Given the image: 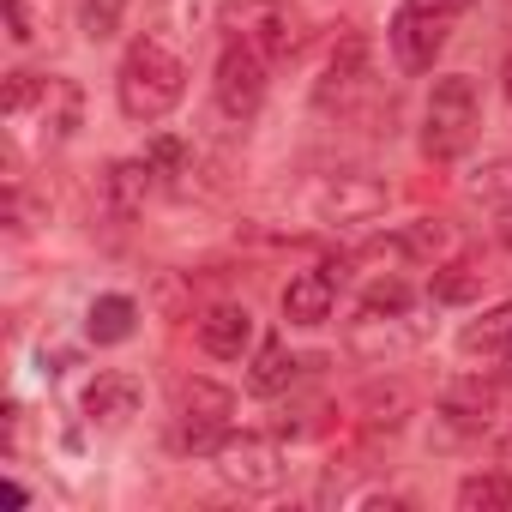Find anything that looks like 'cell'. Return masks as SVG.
I'll use <instances>...</instances> for the list:
<instances>
[{
  "mask_svg": "<svg viewBox=\"0 0 512 512\" xmlns=\"http://www.w3.org/2000/svg\"><path fill=\"white\" fill-rule=\"evenodd\" d=\"M181 97H187V61L163 37H133L115 67V109L133 127H157L181 109Z\"/></svg>",
  "mask_w": 512,
  "mask_h": 512,
  "instance_id": "obj_1",
  "label": "cell"
},
{
  "mask_svg": "<svg viewBox=\"0 0 512 512\" xmlns=\"http://www.w3.org/2000/svg\"><path fill=\"white\" fill-rule=\"evenodd\" d=\"M0 109H7L13 133H37V145H67L85 127V91L67 73H31L13 67L7 85H0Z\"/></svg>",
  "mask_w": 512,
  "mask_h": 512,
  "instance_id": "obj_2",
  "label": "cell"
},
{
  "mask_svg": "<svg viewBox=\"0 0 512 512\" xmlns=\"http://www.w3.org/2000/svg\"><path fill=\"white\" fill-rule=\"evenodd\" d=\"M482 139V91L470 73H440L428 103H422V157L428 163H458Z\"/></svg>",
  "mask_w": 512,
  "mask_h": 512,
  "instance_id": "obj_3",
  "label": "cell"
},
{
  "mask_svg": "<svg viewBox=\"0 0 512 512\" xmlns=\"http://www.w3.org/2000/svg\"><path fill=\"white\" fill-rule=\"evenodd\" d=\"M470 7H476V0H398V13H392V25H386V43H392L398 73H410V79L434 73V61L446 55L458 19H464Z\"/></svg>",
  "mask_w": 512,
  "mask_h": 512,
  "instance_id": "obj_4",
  "label": "cell"
},
{
  "mask_svg": "<svg viewBox=\"0 0 512 512\" xmlns=\"http://www.w3.org/2000/svg\"><path fill=\"white\" fill-rule=\"evenodd\" d=\"M217 31L229 43H247L253 55H266L272 67L302 55V13L290 0H217Z\"/></svg>",
  "mask_w": 512,
  "mask_h": 512,
  "instance_id": "obj_5",
  "label": "cell"
},
{
  "mask_svg": "<svg viewBox=\"0 0 512 512\" xmlns=\"http://www.w3.org/2000/svg\"><path fill=\"white\" fill-rule=\"evenodd\" d=\"M211 470L241 500H266V494H278L290 482V458L266 434H223V446L211 452Z\"/></svg>",
  "mask_w": 512,
  "mask_h": 512,
  "instance_id": "obj_6",
  "label": "cell"
},
{
  "mask_svg": "<svg viewBox=\"0 0 512 512\" xmlns=\"http://www.w3.org/2000/svg\"><path fill=\"white\" fill-rule=\"evenodd\" d=\"M266 91H272V61L253 55L247 43H229L223 37L217 67H211V103H217V115L235 121V127H247L253 115L266 109Z\"/></svg>",
  "mask_w": 512,
  "mask_h": 512,
  "instance_id": "obj_7",
  "label": "cell"
},
{
  "mask_svg": "<svg viewBox=\"0 0 512 512\" xmlns=\"http://www.w3.org/2000/svg\"><path fill=\"white\" fill-rule=\"evenodd\" d=\"M368 91H374V49H368L362 31H344L338 49L326 55L320 79H314V109L320 115H350L356 97H368Z\"/></svg>",
  "mask_w": 512,
  "mask_h": 512,
  "instance_id": "obj_8",
  "label": "cell"
},
{
  "mask_svg": "<svg viewBox=\"0 0 512 512\" xmlns=\"http://www.w3.org/2000/svg\"><path fill=\"white\" fill-rule=\"evenodd\" d=\"M386 205H392V187H386L374 169H332V175H320V187H314V217L332 223V229H344V223H374V217H386Z\"/></svg>",
  "mask_w": 512,
  "mask_h": 512,
  "instance_id": "obj_9",
  "label": "cell"
},
{
  "mask_svg": "<svg viewBox=\"0 0 512 512\" xmlns=\"http://www.w3.org/2000/svg\"><path fill=\"white\" fill-rule=\"evenodd\" d=\"M344 350H350V362H362V368H392V362H404V356L422 350V326L410 320V308H404V314L356 308V320L344 326Z\"/></svg>",
  "mask_w": 512,
  "mask_h": 512,
  "instance_id": "obj_10",
  "label": "cell"
},
{
  "mask_svg": "<svg viewBox=\"0 0 512 512\" xmlns=\"http://www.w3.org/2000/svg\"><path fill=\"white\" fill-rule=\"evenodd\" d=\"M344 278H350V260H326V266L296 272V278L284 284V296H278L284 326H296V332H320V326L332 320V308H338V284H344Z\"/></svg>",
  "mask_w": 512,
  "mask_h": 512,
  "instance_id": "obj_11",
  "label": "cell"
},
{
  "mask_svg": "<svg viewBox=\"0 0 512 512\" xmlns=\"http://www.w3.org/2000/svg\"><path fill=\"white\" fill-rule=\"evenodd\" d=\"M452 253H458V229H452L446 217H410V223H398L392 235L368 241L356 260H410V266H440V260H452Z\"/></svg>",
  "mask_w": 512,
  "mask_h": 512,
  "instance_id": "obj_12",
  "label": "cell"
},
{
  "mask_svg": "<svg viewBox=\"0 0 512 512\" xmlns=\"http://www.w3.org/2000/svg\"><path fill=\"white\" fill-rule=\"evenodd\" d=\"M139 404H145V380L127 368H97L79 392V416L91 428H127L139 416Z\"/></svg>",
  "mask_w": 512,
  "mask_h": 512,
  "instance_id": "obj_13",
  "label": "cell"
},
{
  "mask_svg": "<svg viewBox=\"0 0 512 512\" xmlns=\"http://www.w3.org/2000/svg\"><path fill=\"white\" fill-rule=\"evenodd\" d=\"M157 169H151V157L139 151V157H115L103 175H97V193H103V211L115 217V223H133L139 211H145V199L157 193Z\"/></svg>",
  "mask_w": 512,
  "mask_h": 512,
  "instance_id": "obj_14",
  "label": "cell"
},
{
  "mask_svg": "<svg viewBox=\"0 0 512 512\" xmlns=\"http://www.w3.org/2000/svg\"><path fill=\"white\" fill-rule=\"evenodd\" d=\"M434 422L452 434V440H476L494 428V380H458L440 392V410Z\"/></svg>",
  "mask_w": 512,
  "mask_h": 512,
  "instance_id": "obj_15",
  "label": "cell"
},
{
  "mask_svg": "<svg viewBox=\"0 0 512 512\" xmlns=\"http://www.w3.org/2000/svg\"><path fill=\"white\" fill-rule=\"evenodd\" d=\"M175 422H181V428H217V434H229V422H235V392H229L223 380L187 374V380H175Z\"/></svg>",
  "mask_w": 512,
  "mask_h": 512,
  "instance_id": "obj_16",
  "label": "cell"
},
{
  "mask_svg": "<svg viewBox=\"0 0 512 512\" xmlns=\"http://www.w3.org/2000/svg\"><path fill=\"white\" fill-rule=\"evenodd\" d=\"M199 350L217 356V362H241L253 350V314H247V302H211L199 314Z\"/></svg>",
  "mask_w": 512,
  "mask_h": 512,
  "instance_id": "obj_17",
  "label": "cell"
},
{
  "mask_svg": "<svg viewBox=\"0 0 512 512\" xmlns=\"http://www.w3.org/2000/svg\"><path fill=\"white\" fill-rule=\"evenodd\" d=\"M296 374H302V362H296V350H290L284 338H266V344L247 350V392H253V398H278V392H290Z\"/></svg>",
  "mask_w": 512,
  "mask_h": 512,
  "instance_id": "obj_18",
  "label": "cell"
},
{
  "mask_svg": "<svg viewBox=\"0 0 512 512\" xmlns=\"http://www.w3.org/2000/svg\"><path fill=\"white\" fill-rule=\"evenodd\" d=\"M139 332V302L127 296V290H109V296H97L91 308H85V338L97 344V350H115V344H127Z\"/></svg>",
  "mask_w": 512,
  "mask_h": 512,
  "instance_id": "obj_19",
  "label": "cell"
},
{
  "mask_svg": "<svg viewBox=\"0 0 512 512\" xmlns=\"http://www.w3.org/2000/svg\"><path fill=\"white\" fill-rule=\"evenodd\" d=\"M410 410H416V398H410V386H404V380L368 386V392L356 398V422H362L368 434H398V428L410 422Z\"/></svg>",
  "mask_w": 512,
  "mask_h": 512,
  "instance_id": "obj_20",
  "label": "cell"
},
{
  "mask_svg": "<svg viewBox=\"0 0 512 512\" xmlns=\"http://www.w3.org/2000/svg\"><path fill=\"white\" fill-rule=\"evenodd\" d=\"M506 332H512V302H500V308H482L476 320H464V332H458V356H464V362L506 356Z\"/></svg>",
  "mask_w": 512,
  "mask_h": 512,
  "instance_id": "obj_21",
  "label": "cell"
},
{
  "mask_svg": "<svg viewBox=\"0 0 512 512\" xmlns=\"http://www.w3.org/2000/svg\"><path fill=\"white\" fill-rule=\"evenodd\" d=\"M482 290H488V272H482V266H470V260H440V266H434V278H428V302H440V308L482 302Z\"/></svg>",
  "mask_w": 512,
  "mask_h": 512,
  "instance_id": "obj_22",
  "label": "cell"
},
{
  "mask_svg": "<svg viewBox=\"0 0 512 512\" xmlns=\"http://www.w3.org/2000/svg\"><path fill=\"white\" fill-rule=\"evenodd\" d=\"M464 193H470L476 205H488L494 217H506V211H512V151L482 157V163L464 175Z\"/></svg>",
  "mask_w": 512,
  "mask_h": 512,
  "instance_id": "obj_23",
  "label": "cell"
},
{
  "mask_svg": "<svg viewBox=\"0 0 512 512\" xmlns=\"http://www.w3.org/2000/svg\"><path fill=\"white\" fill-rule=\"evenodd\" d=\"M458 512H512V476L506 470H470L452 488Z\"/></svg>",
  "mask_w": 512,
  "mask_h": 512,
  "instance_id": "obj_24",
  "label": "cell"
},
{
  "mask_svg": "<svg viewBox=\"0 0 512 512\" xmlns=\"http://www.w3.org/2000/svg\"><path fill=\"white\" fill-rule=\"evenodd\" d=\"M127 25V0H79V31L85 43H109Z\"/></svg>",
  "mask_w": 512,
  "mask_h": 512,
  "instance_id": "obj_25",
  "label": "cell"
},
{
  "mask_svg": "<svg viewBox=\"0 0 512 512\" xmlns=\"http://www.w3.org/2000/svg\"><path fill=\"white\" fill-rule=\"evenodd\" d=\"M0 13H7V37H13L19 49L49 31V7H43V0H0Z\"/></svg>",
  "mask_w": 512,
  "mask_h": 512,
  "instance_id": "obj_26",
  "label": "cell"
},
{
  "mask_svg": "<svg viewBox=\"0 0 512 512\" xmlns=\"http://www.w3.org/2000/svg\"><path fill=\"white\" fill-rule=\"evenodd\" d=\"M145 157H151V169H157L163 181H175V175H187V145H181L175 133H157V139L145 145Z\"/></svg>",
  "mask_w": 512,
  "mask_h": 512,
  "instance_id": "obj_27",
  "label": "cell"
},
{
  "mask_svg": "<svg viewBox=\"0 0 512 512\" xmlns=\"http://www.w3.org/2000/svg\"><path fill=\"white\" fill-rule=\"evenodd\" d=\"M416 296H410V284H398V278H374L368 290H362V308H380V314H404Z\"/></svg>",
  "mask_w": 512,
  "mask_h": 512,
  "instance_id": "obj_28",
  "label": "cell"
},
{
  "mask_svg": "<svg viewBox=\"0 0 512 512\" xmlns=\"http://www.w3.org/2000/svg\"><path fill=\"white\" fill-rule=\"evenodd\" d=\"M500 247H506V253H512V211H506V217H500Z\"/></svg>",
  "mask_w": 512,
  "mask_h": 512,
  "instance_id": "obj_29",
  "label": "cell"
},
{
  "mask_svg": "<svg viewBox=\"0 0 512 512\" xmlns=\"http://www.w3.org/2000/svg\"><path fill=\"white\" fill-rule=\"evenodd\" d=\"M500 91H506V103H512V55H506V67H500Z\"/></svg>",
  "mask_w": 512,
  "mask_h": 512,
  "instance_id": "obj_30",
  "label": "cell"
},
{
  "mask_svg": "<svg viewBox=\"0 0 512 512\" xmlns=\"http://www.w3.org/2000/svg\"><path fill=\"white\" fill-rule=\"evenodd\" d=\"M506 362H512V332H506Z\"/></svg>",
  "mask_w": 512,
  "mask_h": 512,
  "instance_id": "obj_31",
  "label": "cell"
},
{
  "mask_svg": "<svg viewBox=\"0 0 512 512\" xmlns=\"http://www.w3.org/2000/svg\"><path fill=\"white\" fill-rule=\"evenodd\" d=\"M506 446H512V416H506Z\"/></svg>",
  "mask_w": 512,
  "mask_h": 512,
  "instance_id": "obj_32",
  "label": "cell"
}]
</instances>
